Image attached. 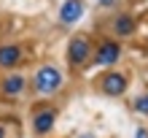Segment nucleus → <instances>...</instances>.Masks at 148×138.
<instances>
[{"mask_svg": "<svg viewBox=\"0 0 148 138\" xmlns=\"http://www.w3.org/2000/svg\"><path fill=\"white\" fill-rule=\"evenodd\" d=\"M89 57H92V41L86 35H73L67 44V62L73 68H81Z\"/></svg>", "mask_w": 148, "mask_h": 138, "instance_id": "nucleus-2", "label": "nucleus"}, {"mask_svg": "<svg viewBox=\"0 0 148 138\" xmlns=\"http://www.w3.org/2000/svg\"><path fill=\"white\" fill-rule=\"evenodd\" d=\"M0 138H5V127L3 125H0Z\"/></svg>", "mask_w": 148, "mask_h": 138, "instance_id": "nucleus-12", "label": "nucleus"}, {"mask_svg": "<svg viewBox=\"0 0 148 138\" xmlns=\"http://www.w3.org/2000/svg\"><path fill=\"white\" fill-rule=\"evenodd\" d=\"M84 16V0H65L59 8V22L62 24H75Z\"/></svg>", "mask_w": 148, "mask_h": 138, "instance_id": "nucleus-7", "label": "nucleus"}, {"mask_svg": "<svg viewBox=\"0 0 148 138\" xmlns=\"http://www.w3.org/2000/svg\"><path fill=\"white\" fill-rule=\"evenodd\" d=\"M97 3H100V6H105V8H108V6H113V3H116V0H97Z\"/></svg>", "mask_w": 148, "mask_h": 138, "instance_id": "nucleus-11", "label": "nucleus"}, {"mask_svg": "<svg viewBox=\"0 0 148 138\" xmlns=\"http://www.w3.org/2000/svg\"><path fill=\"white\" fill-rule=\"evenodd\" d=\"M127 87H129L127 76H124V73H116V71L105 73V76L100 79V89L105 92V95H110V98H121V95L127 92Z\"/></svg>", "mask_w": 148, "mask_h": 138, "instance_id": "nucleus-4", "label": "nucleus"}, {"mask_svg": "<svg viewBox=\"0 0 148 138\" xmlns=\"http://www.w3.org/2000/svg\"><path fill=\"white\" fill-rule=\"evenodd\" d=\"M19 62H22V46L0 44V68H3V71H14Z\"/></svg>", "mask_w": 148, "mask_h": 138, "instance_id": "nucleus-6", "label": "nucleus"}, {"mask_svg": "<svg viewBox=\"0 0 148 138\" xmlns=\"http://www.w3.org/2000/svg\"><path fill=\"white\" fill-rule=\"evenodd\" d=\"M110 27H113V33H116L119 38H127V35H132L137 30V22H135L132 14H119V16H113Z\"/></svg>", "mask_w": 148, "mask_h": 138, "instance_id": "nucleus-9", "label": "nucleus"}, {"mask_svg": "<svg viewBox=\"0 0 148 138\" xmlns=\"http://www.w3.org/2000/svg\"><path fill=\"white\" fill-rule=\"evenodd\" d=\"M59 87H62V73L54 65H40L32 76V89L38 95H54L59 92Z\"/></svg>", "mask_w": 148, "mask_h": 138, "instance_id": "nucleus-1", "label": "nucleus"}, {"mask_svg": "<svg viewBox=\"0 0 148 138\" xmlns=\"http://www.w3.org/2000/svg\"><path fill=\"white\" fill-rule=\"evenodd\" d=\"M119 57H121V44L113 38L100 41V46L94 49V62L97 65H116Z\"/></svg>", "mask_w": 148, "mask_h": 138, "instance_id": "nucleus-3", "label": "nucleus"}, {"mask_svg": "<svg viewBox=\"0 0 148 138\" xmlns=\"http://www.w3.org/2000/svg\"><path fill=\"white\" fill-rule=\"evenodd\" d=\"M81 138H94V135H81Z\"/></svg>", "mask_w": 148, "mask_h": 138, "instance_id": "nucleus-13", "label": "nucleus"}, {"mask_svg": "<svg viewBox=\"0 0 148 138\" xmlns=\"http://www.w3.org/2000/svg\"><path fill=\"white\" fill-rule=\"evenodd\" d=\"M24 87H27V79H24L22 73H8L3 81H0V92L5 95V98H16V95H22Z\"/></svg>", "mask_w": 148, "mask_h": 138, "instance_id": "nucleus-8", "label": "nucleus"}, {"mask_svg": "<svg viewBox=\"0 0 148 138\" xmlns=\"http://www.w3.org/2000/svg\"><path fill=\"white\" fill-rule=\"evenodd\" d=\"M135 111H137V114H143V117H148V92L135 100Z\"/></svg>", "mask_w": 148, "mask_h": 138, "instance_id": "nucleus-10", "label": "nucleus"}, {"mask_svg": "<svg viewBox=\"0 0 148 138\" xmlns=\"http://www.w3.org/2000/svg\"><path fill=\"white\" fill-rule=\"evenodd\" d=\"M54 122H57V111L54 108H40L32 114V130L38 135H49L54 130Z\"/></svg>", "mask_w": 148, "mask_h": 138, "instance_id": "nucleus-5", "label": "nucleus"}]
</instances>
